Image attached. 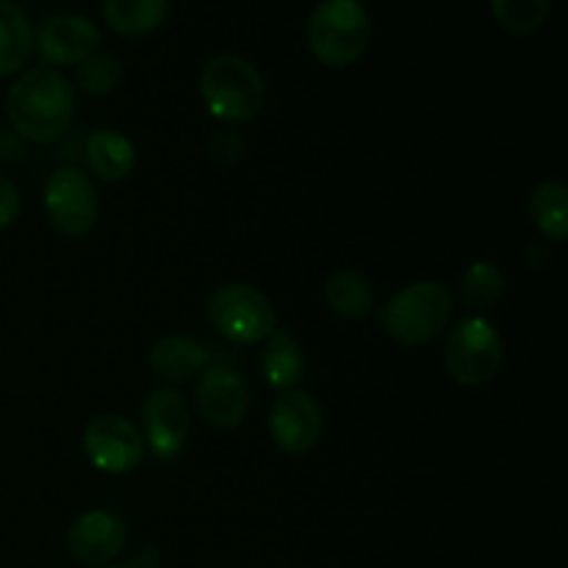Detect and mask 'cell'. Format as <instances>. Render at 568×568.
Wrapping results in <instances>:
<instances>
[{
	"label": "cell",
	"mask_w": 568,
	"mask_h": 568,
	"mask_svg": "<svg viewBox=\"0 0 568 568\" xmlns=\"http://www.w3.org/2000/svg\"><path fill=\"white\" fill-rule=\"evenodd\" d=\"M72 87L50 67H37L17 78L6 94V114L22 139L50 144L67 133L72 122Z\"/></svg>",
	"instance_id": "cell-1"
},
{
	"label": "cell",
	"mask_w": 568,
	"mask_h": 568,
	"mask_svg": "<svg viewBox=\"0 0 568 568\" xmlns=\"http://www.w3.org/2000/svg\"><path fill=\"white\" fill-rule=\"evenodd\" d=\"M200 94L211 116L227 125L255 120L264 109L266 87L247 59L233 53L214 55L200 72Z\"/></svg>",
	"instance_id": "cell-2"
},
{
	"label": "cell",
	"mask_w": 568,
	"mask_h": 568,
	"mask_svg": "<svg viewBox=\"0 0 568 568\" xmlns=\"http://www.w3.org/2000/svg\"><path fill=\"white\" fill-rule=\"evenodd\" d=\"M455 314V297L438 281H419L394 294L383 308V331L403 347H425L442 336Z\"/></svg>",
	"instance_id": "cell-3"
},
{
	"label": "cell",
	"mask_w": 568,
	"mask_h": 568,
	"mask_svg": "<svg viewBox=\"0 0 568 568\" xmlns=\"http://www.w3.org/2000/svg\"><path fill=\"white\" fill-rule=\"evenodd\" d=\"M372 42V20L358 0H325L308 20V48L325 67H349Z\"/></svg>",
	"instance_id": "cell-4"
},
{
	"label": "cell",
	"mask_w": 568,
	"mask_h": 568,
	"mask_svg": "<svg viewBox=\"0 0 568 568\" xmlns=\"http://www.w3.org/2000/svg\"><path fill=\"white\" fill-rule=\"evenodd\" d=\"M209 325L233 344L266 342L277 331V314L264 292L250 283H225L205 305Z\"/></svg>",
	"instance_id": "cell-5"
},
{
	"label": "cell",
	"mask_w": 568,
	"mask_h": 568,
	"mask_svg": "<svg viewBox=\"0 0 568 568\" xmlns=\"http://www.w3.org/2000/svg\"><path fill=\"white\" fill-rule=\"evenodd\" d=\"M505 361L503 336L483 316H466L453 327L444 347V364L460 386H486L499 375Z\"/></svg>",
	"instance_id": "cell-6"
},
{
	"label": "cell",
	"mask_w": 568,
	"mask_h": 568,
	"mask_svg": "<svg viewBox=\"0 0 568 568\" xmlns=\"http://www.w3.org/2000/svg\"><path fill=\"white\" fill-rule=\"evenodd\" d=\"M98 189L78 166H59L44 183V214L64 239H81L98 222Z\"/></svg>",
	"instance_id": "cell-7"
},
{
	"label": "cell",
	"mask_w": 568,
	"mask_h": 568,
	"mask_svg": "<svg viewBox=\"0 0 568 568\" xmlns=\"http://www.w3.org/2000/svg\"><path fill=\"white\" fill-rule=\"evenodd\" d=\"M144 436L120 414H100L83 430V453L103 475H128L144 460Z\"/></svg>",
	"instance_id": "cell-8"
},
{
	"label": "cell",
	"mask_w": 568,
	"mask_h": 568,
	"mask_svg": "<svg viewBox=\"0 0 568 568\" xmlns=\"http://www.w3.org/2000/svg\"><path fill=\"white\" fill-rule=\"evenodd\" d=\"M194 405L209 427L231 433L244 425L250 414V388L227 366H205L194 388Z\"/></svg>",
	"instance_id": "cell-9"
},
{
	"label": "cell",
	"mask_w": 568,
	"mask_h": 568,
	"mask_svg": "<svg viewBox=\"0 0 568 568\" xmlns=\"http://www.w3.org/2000/svg\"><path fill=\"white\" fill-rule=\"evenodd\" d=\"M144 447H150L155 460H175L183 453L192 430V414L181 392L164 386L150 394L142 405Z\"/></svg>",
	"instance_id": "cell-10"
},
{
	"label": "cell",
	"mask_w": 568,
	"mask_h": 568,
	"mask_svg": "<svg viewBox=\"0 0 568 568\" xmlns=\"http://www.w3.org/2000/svg\"><path fill=\"white\" fill-rule=\"evenodd\" d=\"M322 427V408L308 392H286L277 397L270 414V436L281 453L286 455H305L320 444Z\"/></svg>",
	"instance_id": "cell-11"
},
{
	"label": "cell",
	"mask_w": 568,
	"mask_h": 568,
	"mask_svg": "<svg viewBox=\"0 0 568 568\" xmlns=\"http://www.w3.org/2000/svg\"><path fill=\"white\" fill-rule=\"evenodd\" d=\"M128 525L111 510L94 508L78 516L67 530V549L83 566L111 564L125 549Z\"/></svg>",
	"instance_id": "cell-12"
},
{
	"label": "cell",
	"mask_w": 568,
	"mask_h": 568,
	"mask_svg": "<svg viewBox=\"0 0 568 568\" xmlns=\"http://www.w3.org/2000/svg\"><path fill=\"white\" fill-rule=\"evenodd\" d=\"M37 50L48 64L78 67L100 50V28L83 14H55L39 28Z\"/></svg>",
	"instance_id": "cell-13"
},
{
	"label": "cell",
	"mask_w": 568,
	"mask_h": 568,
	"mask_svg": "<svg viewBox=\"0 0 568 568\" xmlns=\"http://www.w3.org/2000/svg\"><path fill=\"white\" fill-rule=\"evenodd\" d=\"M209 366V349L186 336H166L150 349V369L166 386L192 383Z\"/></svg>",
	"instance_id": "cell-14"
},
{
	"label": "cell",
	"mask_w": 568,
	"mask_h": 568,
	"mask_svg": "<svg viewBox=\"0 0 568 568\" xmlns=\"http://www.w3.org/2000/svg\"><path fill=\"white\" fill-rule=\"evenodd\" d=\"M87 164L100 181L116 183L125 181L136 164V150L131 139H125L116 131H94L87 139Z\"/></svg>",
	"instance_id": "cell-15"
},
{
	"label": "cell",
	"mask_w": 568,
	"mask_h": 568,
	"mask_svg": "<svg viewBox=\"0 0 568 568\" xmlns=\"http://www.w3.org/2000/svg\"><path fill=\"white\" fill-rule=\"evenodd\" d=\"M261 369H264L266 383H270L275 392L281 394L294 392L297 383L303 381V372H305V355L297 338H294L288 331L272 333V336L266 338Z\"/></svg>",
	"instance_id": "cell-16"
},
{
	"label": "cell",
	"mask_w": 568,
	"mask_h": 568,
	"mask_svg": "<svg viewBox=\"0 0 568 568\" xmlns=\"http://www.w3.org/2000/svg\"><path fill=\"white\" fill-rule=\"evenodd\" d=\"M170 14L166 0H103V17L120 37L136 39L159 31Z\"/></svg>",
	"instance_id": "cell-17"
},
{
	"label": "cell",
	"mask_w": 568,
	"mask_h": 568,
	"mask_svg": "<svg viewBox=\"0 0 568 568\" xmlns=\"http://www.w3.org/2000/svg\"><path fill=\"white\" fill-rule=\"evenodd\" d=\"M31 53L33 31L26 11L14 0H0V78L20 72Z\"/></svg>",
	"instance_id": "cell-18"
},
{
	"label": "cell",
	"mask_w": 568,
	"mask_h": 568,
	"mask_svg": "<svg viewBox=\"0 0 568 568\" xmlns=\"http://www.w3.org/2000/svg\"><path fill=\"white\" fill-rule=\"evenodd\" d=\"M325 303L342 320H364L375 308V294L358 272L338 270L325 281Z\"/></svg>",
	"instance_id": "cell-19"
},
{
	"label": "cell",
	"mask_w": 568,
	"mask_h": 568,
	"mask_svg": "<svg viewBox=\"0 0 568 568\" xmlns=\"http://www.w3.org/2000/svg\"><path fill=\"white\" fill-rule=\"evenodd\" d=\"M530 220L549 242H564L568 233V189L564 183L547 181L532 189Z\"/></svg>",
	"instance_id": "cell-20"
},
{
	"label": "cell",
	"mask_w": 568,
	"mask_h": 568,
	"mask_svg": "<svg viewBox=\"0 0 568 568\" xmlns=\"http://www.w3.org/2000/svg\"><path fill=\"white\" fill-rule=\"evenodd\" d=\"M508 277L494 261H475L458 288V303L466 311H488L505 297Z\"/></svg>",
	"instance_id": "cell-21"
},
{
	"label": "cell",
	"mask_w": 568,
	"mask_h": 568,
	"mask_svg": "<svg viewBox=\"0 0 568 568\" xmlns=\"http://www.w3.org/2000/svg\"><path fill=\"white\" fill-rule=\"evenodd\" d=\"M552 0H491L494 20L510 33H536L547 22Z\"/></svg>",
	"instance_id": "cell-22"
},
{
	"label": "cell",
	"mask_w": 568,
	"mask_h": 568,
	"mask_svg": "<svg viewBox=\"0 0 568 568\" xmlns=\"http://www.w3.org/2000/svg\"><path fill=\"white\" fill-rule=\"evenodd\" d=\"M122 75H125V70H122L120 59L98 50V53L78 64L75 83L89 94H109L120 87Z\"/></svg>",
	"instance_id": "cell-23"
},
{
	"label": "cell",
	"mask_w": 568,
	"mask_h": 568,
	"mask_svg": "<svg viewBox=\"0 0 568 568\" xmlns=\"http://www.w3.org/2000/svg\"><path fill=\"white\" fill-rule=\"evenodd\" d=\"M20 192H17V186L9 178L0 175V231L14 225L17 216H20Z\"/></svg>",
	"instance_id": "cell-24"
},
{
	"label": "cell",
	"mask_w": 568,
	"mask_h": 568,
	"mask_svg": "<svg viewBox=\"0 0 568 568\" xmlns=\"http://www.w3.org/2000/svg\"><path fill=\"white\" fill-rule=\"evenodd\" d=\"M122 568H125V566H122Z\"/></svg>",
	"instance_id": "cell-25"
}]
</instances>
